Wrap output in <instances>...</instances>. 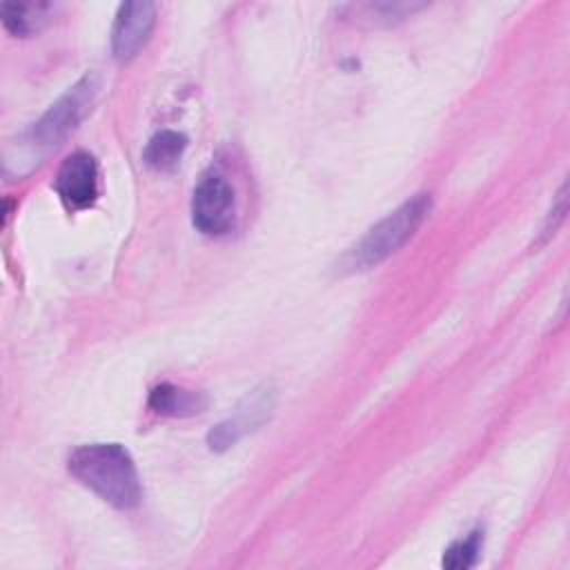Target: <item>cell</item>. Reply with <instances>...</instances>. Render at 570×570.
<instances>
[{
	"label": "cell",
	"mask_w": 570,
	"mask_h": 570,
	"mask_svg": "<svg viewBox=\"0 0 570 570\" xmlns=\"http://www.w3.org/2000/svg\"><path fill=\"white\" fill-rule=\"evenodd\" d=\"M69 472L118 510L140 503L142 490L134 459L120 443L80 445L69 456Z\"/></svg>",
	"instance_id": "6da1fadb"
},
{
	"label": "cell",
	"mask_w": 570,
	"mask_h": 570,
	"mask_svg": "<svg viewBox=\"0 0 570 570\" xmlns=\"http://www.w3.org/2000/svg\"><path fill=\"white\" fill-rule=\"evenodd\" d=\"M432 198L430 194H416L403 205H399L394 212H390L385 218H381L374 227L365 232V236L345 254L343 265L354 269H370L385 258H390L394 252H399L421 227L425 216L430 214Z\"/></svg>",
	"instance_id": "7a4b0ae2"
},
{
	"label": "cell",
	"mask_w": 570,
	"mask_h": 570,
	"mask_svg": "<svg viewBox=\"0 0 570 570\" xmlns=\"http://www.w3.org/2000/svg\"><path fill=\"white\" fill-rule=\"evenodd\" d=\"M98 94V78L94 73L78 80L58 102L49 107V111L33 125L31 140L42 147L58 145L67 138L69 131L78 127V122L87 116Z\"/></svg>",
	"instance_id": "3957f363"
},
{
	"label": "cell",
	"mask_w": 570,
	"mask_h": 570,
	"mask_svg": "<svg viewBox=\"0 0 570 570\" xmlns=\"http://www.w3.org/2000/svg\"><path fill=\"white\" fill-rule=\"evenodd\" d=\"M236 220V198L227 178L218 171L200 176L191 196V223L205 236L232 232Z\"/></svg>",
	"instance_id": "277c9868"
},
{
	"label": "cell",
	"mask_w": 570,
	"mask_h": 570,
	"mask_svg": "<svg viewBox=\"0 0 570 570\" xmlns=\"http://www.w3.org/2000/svg\"><path fill=\"white\" fill-rule=\"evenodd\" d=\"M156 24V4L151 2H125L120 4L114 29H111V51L120 62L131 60L147 45L151 29Z\"/></svg>",
	"instance_id": "5b68a950"
},
{
	"label": "cell",
	"mask_w": 570,
	"mask_h": 570,
	"mask_svg": "<svg viewBox=\"0 0 570 570\" xmlns=\"http://www.w3.org/2000/svg\"><path fill=\"white\" fill-rule=\"evenodd\" d=\"M56 191L69 209H85L98 196V165L91 154L73 151L56 176Z\"/></svg>",
	"instance_id": "8992f818"
},
{
	"label": "cell",
	"mask_w": 570,
	"mask_h": 570,
	"mask_svg": "<svg viewBox=\"0 0 570 570\" xmlns=\"http://www.w3.org/2000/svg\"><path fill=\"white\" fill-rule=\"evenodd\" d=\"M274 407V392L269 387L256 390L252 396L245 399V403L236 410L234 416L220 421L214 425L207 434V443L212 450H227L238 439H243L247 432L258 428Z\"/></svg>",
	"instance_id": "52a82bcc"
},
{
	"label": "cell",
	"mask_w": 570,
	"mask_h": 570,
	"mask_svg": "<svg viewBox=\"0 0 570 570\" xmlns=\"http://www.w3.org/2000/svg\"><path fill=\"white\" fill-rule=\"evenodd\" d=\"M205 396L198 392H189V390H180L171 383H160L151 390L149 394V407L158 414L165 416H187V414H196L203 412L205 407Z\"/></svg>",
	"instance_id": "ba28073f"
},
{
	"label": "cell",
	"mask_w": 570,
	"mask_h": 570,
	"mask_svg": "<svg viewBox=\"0 0 570 570\" xmlns=\"http://www.w3.org/2000/svg\"><path fill=\"white\" fill-rule=\"evenodd\" d=\"M185 147H187V138L183 134L163 129L156 136H151V140L147 142V147L142 151V158L151 169L167 171L180 163Z\"/></svg>",
	"instance_id": "9c48e42d"
},
{
	"label": "cell",
	"mask_w": 570,
	"mask_h": 570,
	"mask_svg": "<svg viewBox=\"0 0 570 570\" xmlns=\"http://www.w3.org/2000/svg\"><path fill=\"white\" fill-rule=\"evenodd\" d=\"M481 543H483V532L472 530L468 537L454 541L445 550L443 566L450 570H465V568L474 566L479 559V552H481Z\"/></svg>",
	"instance_id": "30bf717a"
},
{
	"label": "cell",
	"mask_w": 570,
	"mask_h": 570,
	"mask_svg": "<svg viewBox=\"0 0 570 570\" xmlns=\"http://www.w3.org/2000/svg\"><path fill=\"white\" fill-rule=\"evenodd\" d=\"M49 4H27V2H4L0 7L2 13V24L13 33V36H27L33 31V13L38 16L45 11Z\"/></svg>",
	"instance_id": "8fae6325"
}]
</instances>
